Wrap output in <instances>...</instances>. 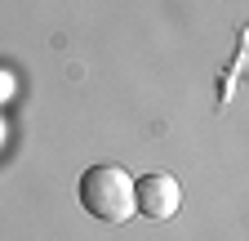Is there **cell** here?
Masks as SVG:
<instances>
[{
	"instance_id": "7a4b0ae2",
	"label": "cell",
	"mask_w": 249,
	"mask_h": 241,
	"mask_svg": "<svg viewBox=\"0 0 249 241\" xmlns=\"http://www.w3.org/2000/svg\"><path fill=\"white\" fill-rule=\"evenodd\" d=\"M182 205V188L178 179L165 174V170H151L142 179H134V210L147 219H174Z\"/></svg>"
},
{
	"instance_id": "6da1fadb",
	"label": "cell",
	"mask_w": 249,
	"mask_h": 241,
	"mask_svg": "<svg viewBox=\"0 0 249 241\" xmlns=\"http://www.w3.org/2000/svg\"><path fill=\"white\" fill-rule=\"evenodd\" d=\"M80 205L98 223H124L134 219V179L120 165H89L80 174Z\"/></svg>"
}]
</instances>
